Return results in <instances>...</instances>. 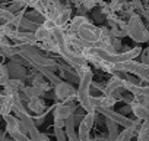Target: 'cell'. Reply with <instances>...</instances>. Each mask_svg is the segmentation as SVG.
<instances>
[{"instance_id": "obj_20", "label": "cell", "mask_w": 149, "mask_h": 141, "mask_svg": "<svg viewBox=\"0 0 149 141\" xmlns=\"http://www.w3.org/2000/svg\"><path fill=\"white\" fill-rule=\"evenodd\" d=\"M8 81H9V75H8L6 66H5L3 63H0V85L5 87Z\"/></svg>"}, {"instance_id": "obj_13", "label": "cell", "mask_w": 149, "mask_h": 141, "mask_svg": "<svg viewBox=\"0 0 149 141\" xmlns=\"http://www.w3.org/2000/svg\"><path fill=\"white\" fill-rule=\"evenodd\" d=\"M32 87H34V88H37L38 91H41V93H47V91H48V88H50L48 82L44 80V77H42L41 74H38V75L32 77Z\"/></svg>"}, {"instance_id": "obj_25", "label": "cell", "mask_w": 149, "mask_h": 141, "mask_svg": "<svg viewBox=\"0 0 149 141\" xmlns=\"http://www.w3.org/2000/svg\"><path fill=\"white\" fill-rule=\"evenodd\" d=\"M54 135H56V140H57V141H67V138H66L63 129H56V128H54Z\"/></svg>"}, {"instance_id": "obj_14", "label": "cell", "mask_w": 149, "mask_h": 141, "mask_svg": "<svg viewBox=\"0 0 149 141\" xmlns=\"http://www.w3.org/2000/svg\"><path fill=\"white\" fill-rule=\"evenodd\" d=\"M34 37H35L37 44H38V43H44V41H47V40H50V38H51V31H48V30H45L44 27H41V25H40V27L35 30Z\"/></svg>"}, {"instance_id": "obj_2", "label": "cell", "mask_w": 149, "mask_h": 141, "mask_svg": "<svg viewBox=\"0 0 149 141\" xmlns=\"http://www.w3.org/2000/svg\"><path fill=\"white\" fill-rule=\"evenodd\" d=\"M126 35H129L133 41L136 43H146L149 40V32L142 22V18L139 13H133L127 21H126V28H124Z\"/></svg>"}, {"instance_id": "obj_1", "label": "cell", "mask_w": 149, "mask_h": 141, "mask_svg": "<svg viewBox=\"0 0 149 141\" xmlns=\"http://www.w3.org/2000/svg\"><path fill=\"white\" fill-rule=\"evenodd\" d=\"M76 75L79 77V88L76 90V100L82 106L86 113H94L95 109L91 106V82H92V69L91 66H82L76 70Z\"/></svg>"}, {"instance_id": "obj_21", "label": "cell", "mask_w": 149, "mask_h": 141, "mask_svg": "<svg viewBox=\"0 0 149 141\" xmlns=\"http://www.w3.org/2000/svg\"><path fill=\"white\" fill-rule=\"evenodd\" d=\"M133 103H136V104L148 109V106H149V97L148 96H133Z\"/></svg>"}, {"instance_id": "obj_17", "label": "cell", "mask_w": 149, "mask_h": 141, "mask_svg": "<svg viewBox=\"0 0 149 141\" xmlns=\"http://www.w3.org/2000/svg\"><path fill=\"white\" fill-rule=\"evenodd\" d=\"M105 125L108 128V137H107V140L108 141H114L117 138V135H118V125L114 123L110 119H105Z\"/></svg>"}, {"instance_id": "obj_4", "label": "cell", "mask_w": 149, "mask_h": 141, "mask_svg": "<svg viewBox=\"0 0 149 141\" xmlns=\"http://www.w3.org/2000/svg\"><path fill=\"white\" fill-rule=\"evenodd\" d=\"M101 115H104L105 119H110L113 121L114 123L117 125H121L123 128H130L133 125V119H129L127 116H123L120 115L118 112H114L113 109H97Z\"/></svg>"}, {"instance_id": "obj_23", "label": "cell", "mask_w": 149, "mask_h": 141, "mask_svg": "<svg viewBox=\"0 0 149 141\" xmlns=\"http://www.w3.org/2000/svg\"><path fill=\"white\" fill-rule=\"evenodd\" d=\"M140 54H142V56H140V59H142V60H140L139 63L149 66V49H148V47H146V49H143V50L140 51Z\"/></svg>"}, {"instance_id": "obj_7", "label": "cell", "mask_w": 149, "mask_h": 141, "mask_svg": "<svg viewBox=\"0 0 149 141\" xmlns=\"http://www.w3.org/2000/svg\"><path fill=\"white\" fill-rule=\"evenodd\" d=\"M118 90H123V78L118 75H113L110 78V81L104 85L102 96H111L113 93H116Z\"/></svg>"}, {"instance_id": "obj_11", "label": "cell", "mask_w": 149, "mask_h": 141, "mask_svg": "<svg viewBox=\"0 0 149 141\" xmlns=\"http://www.w3.org/2000/svg\"><path fill=\"white\" fill-rule=\"evenodd\" d=\"M130 106V112L137 118V121H140V122H143V121H148V116H149V109H146V107H142V106H139V104H136V103H130L129 104Z\"/></svg>"}, {"instance_id": "obj_30", "label": "cell", "mask_w": 149, "mask_h": 141, "mask_svg": "<svg viewBox=\"0 0 149 141\" xmlns=\"http://www.w3.org/2000/svg\"><path fill=\"white\" fill-rule=\"evenodd\" d=\"M91 141H92V140H91Z\"/></svg>"}, {"instance_id": "obj_29", "label": "cell", "mask_w": 149, "mask_h": 141, "mask_svg": "<svg viewBox=\"0 0 149 141\" xmlns=\"http://www.w3.org/2000/svg\"><path fill=\"white\" fill-rule=\"evenodd\" d=\"M95 141H108V140H107V137H104V135H102V137L98 135V137L95 138Z\"/></svg>"}, {"instance_id": "obj_28", "label": "cell", "mask_w": 149, "mask_h": 141, "mask_svg": "<svg viewBox=\"0 0 149 141\" xmlns=\"http://www.w3.org/2000/svg\"><path fill=\"white\" fill-rule=\"evenodd\" d=\"M40 141H50V138L45 134H40Z\"/></svg>"}, {"instance_id": "obj_9", "label": "cell", "mask_w": 149, "mask_h": 141, "mask_svg": "<svg viewBox=\"0 0 149 141\" xmlns=\"http://www.w3.org/2000/svg\"><path fill=\"white\" fill-rule=\"evenodd\" d=\"M3 88H5L3 93L8 94V96H10V94H15V93H21V91H24V88H25V82H24V81H19V80H9Z\"/></svg>"}, {"instance_id": "obj_8", "label": "cell", "mask_w": 149, "mask_h": 141, "mask_svg": "<svg viewBox=\"0 0 149 141\" xmlns=\"http://www.w3.org/2000/svg\"><path fill=\"white\" fill-rule=\"evenodd\" d=\"M70 16H72V9L66 5V6L58 12V15H57L56 21H54L56 28H64V25L70 21Z\"/></svg>"}, {"instance_id": "obj_19", "label": "cell", "mask_w": 149, "mask_h": 141, "mask_svg": "<svg viewBox=\"0 0 149 141\" xmlns=\"http://www.w3.org/2000/svg\"><path fill=\"white\" fill-rule=\"evenodd\" d=\"M133 137H134V132L132 131V128H124L121 132H118V135L114 141H130Z\"/></svg>"}, {"instance_id": "obj_16", "label": "cell", "mask_w": 149, "mask_h": 141, "mask_svg": "<svg viewBox=\"0 0 149 141\" xmlns=\"http://www.w3.org/2000/svg\"><path fill=\"white\" fill-rule=\"evenodd\" d=\"M79 132L76 134L78 135V140L79 141H91V129L88 128V125L84 122V119L79 122Z\"/></svg>"}, {"instance_id": "obj_5", "label": "cell", "mask_w": 149, "mask_h": 141, "mask_svg": "<svg viewBox=\"0 0 149 141\" xmlns=\"http://www.w3.org/2000/svg\"><path fill=\"white\" fill-rule=\"evenodd\" d=\"M74 109H76V103L74 102H61V103H57L56 107H54V119H63L66 121L69 116L73 115Z\"/></svg>"}, {"instance_id": "obj_27", "label": "cell", "mask_w": 149, "mask_h": 141, "mask_svg": "<svg viewBox=\"0 0 149 141\" xmlns=\"http://www.w3.org/2000/svg\"><path fill=\"white\" fill-rule=\"evenodd\" d=\"M118 113H120V115H123V116H124V113H130V106H129V104H126V106L118 112Z\"/></svg>"}, {"instance_id": "obj_3", "label": "cell", "mask_w": 149, "mask_h": 141, "mask_svg": "<svg viewBox=\"0 0 149 141\" xmlns=\"http://www.w3.org/2000/svg\"><path fill=\"white\" fill-rule=\"evenodd\" d=\"M54 94L61 102H74V99H76V90L67 81H61L57 85H54Z\"/></svg>"}, {"instance_id": "obj_12", "label": "cell", "mask_w": 149, "mask_h": 141, "mask_svg": "<svg viewBox=\"0 0 149 141\" xmlns=\"http://www.w3.org/2000/svg\"><path fill=\"white\" fill-rule=\"evenodd\" d=\"M132 74L136 75L137 80H142L143 82H148V80H149V66L142 65V63L137 62V65L134 66V69H133Z\"/></svg>"}, {"instance_id": "obj_15", "label": "cell", "mask_w": 149, "mask_h": 141, "mask_svg": "<svg viewBox=\"0 0 149 141\" xmlns=\"http://www.w3.org/2000/svg\"><path fill=\"white\" fill-rule=\"evenodd\" d=\"M3 119H5V122H6V132H8V134L15 132V131H19V125H21V122H19L13 115L5 116Z\"/></svg>"}, {"instance_id": "obj_6", "label": "cell", "mask_w": 149, "mask_h": 141, "mask_svg": "<svg viewBox=\"0 0 149 141\" xmlns=\"http://www.w3.org/2000/svg\"><path fill=\"white\" fill-rule=\"evenodd\" d=\"M6 70H8V75H9V80H19V81H24L25 77H26V69L25 66H21L15 62H9V65L6 66Z\"/></svg>"}, {"instance_id": "obj_26", "label": "cell", "mask_w": 149, "mask_h": 141, "mask_svg": "<svg viewBox=\"0 0 149 141\" xmlns=\"http://www.w3.org/2000/svg\"><path fill=\"white\" fill-rule=\"evenodd\" d=\"M54 128L56 129H63L64 128V121L63 119H54Z\"/></svg>"}, {"instance_id": "obj_10", "label": "cell", "mask_w": 149, "mask_h": 141, "mask_svg": "<svg viewBox=\"0 0 149 141\" xmlns=\"http://www.w3.org/2000/svg\"><path fill=\"white\" fill-rule=\"evenodd\" d=\"M26 106H28V109L32 113H37V115L45 113V102L42 100V97H35V99L28 100V104Z\"/></svg>"}, {"instance_id": "obj_22", "label": "cell", "mask_w": 149, "mask_h": 141, "mask_svg": "<svg viewBox=\"0 0 149 141\" xmlns=\"http://www.w3.org/2000/svg\"><path fill=\"white\" fill-rule=\"evenodd\" d=\"M95 116H97V112H94V113H86L85 116H84V122L88 125V128L91 129L92 126H94V122H95Z\"/></svg>"}, {"instance_id": "obj_18", "label": "cell", "mask_w": 149, "mask_h": 141, "mask_svg": "<svg viewBox=\"0 0 149 141\" xmlns=\"http://www.w3.org/2000/svg\"><path fill=\"white\" fill-rule=\"evenodd\" d=\"M136 138H137V141H149V126H148L146 121H143L140 123V128L136 134Z\"/></svg>"}, {"instance_id": "obj_24", "label": "cell", "mask_w": 149, "mask_h": 141, "mask_svg": "<svg viewBox=\"0 0 149 141\" xmlns=\"http://www.w3.org/2000/svg\"><path fill=\"white\" fill-rule=\"evenodd\" d=\"M97 5H98V2H79V6H82L85 12L86 11H92Z\"/></svg>"}]
</instances>
